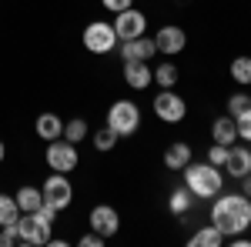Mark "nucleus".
<instances>
[{
	"mask_svg": "<svg viewBox=\"0 0 251 247\" xmlns=\"http://www.w3.org/2000/svg\"><path fill=\"white\" fill-rule=\"evenodd\" d=\"M211 227L221 230V237H238L251 227V197L245 194H221L211 207Z\"/></svg>",
	"mask_w": 251,
	"mask_h": 247,
	"instance_id": "nucleus-1",
	"label": "nucleus"
},
{
	"mask_svg": "<svg viewBox=\"0 0 251 247\" xmlns=\"http://www.w3.org/2000/svg\"><path fill=\"white\" fill-rule=\"evenodd\" d=\"M184 187H188V194H194V197H218L221 194V187H225V177H221V171L214 167V164H188L184 167Z\"/></svg>",
	"mask_w": 251,
	"mask_h": 247,
	"instance_id": "nucleus-2",
	"label": "nucleus"
},
{
	"mask_svg": "<svg viewBox=\"0 0 251 247\" xmlns=\"http://www.w3.org/2000/svg\"><path fill=\"white\" fill-rule=\"evenodd\" d=\"M107 127L117 137H131L141 127V111H137L134 100H114L111 111H107Z\"/></svg>",
	"mask_w": 251,
	"mask_h": 247,
	"instance_id": "nucleus-3",
	"label": "nucleus"
},
{
	"mask_svg": "<svg viewBox=\"0 0 251 247\" xmlns=\"http://www.w3.org/2000/svg\"><path fill=\"white\" fill-rule=\"evenodd\" d=\"M80 40H84V47H87L91 54H111L117 44H121L117 34H114V23H107V20H91V23L84 27Z\"/></svg>",
	"mask_w": 251,
	"mask_h": 247,
	"instance_id": "nucleus-4",
	"label": "nucleus"
},
{
	"mask_svg": "<svg viewBox=\"0 0 251 247\" xmlns=\"http://www.w3.org/2000/svg\"><path fill=\"white\" fill-rule=\"evenodd\" d=\"M47 167L50 171H57V174H71L74 167H77V147L71 144V140H64V137H57V140H50L47 144Z\"/></svg>",
	"mask_w": 251,
	"mask_h": 247,
	"instance_id": "nucleus-5",
	"label": "nucleus"
},
{
	"mask_svg": "<svg viewBox=\"0 0 251 247\" xmlns=\"http://www.w3.org/2000/svg\"><path fill=\"white\" fill-rule=\"evenodd\" d=\"M50 227L40 214H20L17 217V237L20 244H50Z\"/></svg>",
	"mask_w": 251,
	"mask_h": 247,
	"instance_id": "nucleus-6",
	"label": "nucleus"
},
{
	"mask_svg": "<svg viewBox=\"0 0 251 247\" xmlns=\"http://www.w3.org/2000/svg\"><path fill=\"white\" fill-rule=\"evenodd\" d=\"M154 114L164 120V124H177V120H184V114H188V104H184V97L174 94L171 87H161V94L154 97Z\"/></svg>",
	"mask_w": 251,
	"mask_h": 247,
	"instance_id": "nucleus-7",
	"label": "nucleus"
},
{
	"mask_svg": "<svg viewBox=\"0 0 251 247\" xmlns=\"http://www.w3.org/2000/svg\"><path fill=\"white\" fill-rule=\"evenodd\" d=\"M40 194H44V201H47V204H54L57 210H67V207H71V201H74V187H71L67 174H57V171L44 180Z\"/></svg>",
	"mask_w": 251,
	"mask_h": 247,
	"instance_id": "nucleus-8",
	"label": "nucleus"
},
{
	"mask_svg": "<svg viewBox=\"0 0 251 247\" xmlns=\"http://www.w3.org/2000/svg\"><path fill=\"white\" fill-rule=\"evenodd\" d=\"M144 30H148V17L141 14V10H121L114 17V34L117 40H134V37H144Z\"/></svg>",
	"mask_w": 251,
	"mask_h": 247,
	"instance_id": "nucleus-9",
	"label": "nucleus"
},
{
	"mask_svg": "<svg viewBox=\"0 0 251 247\" xmlns=\"http://www.w3.org/2000/svg\"><path fill=\"white\" fill-rule=\"evenodd\" d=\"M87 221H91V230L100 234L104 241H107V237H114L117 230H121V217H117V210L107 207V204H97V207L91 210V217H87Z\"/></svg>",
	"mask_w": 251,
	"mask_h": 247,
	"instance_id": "nucleus-10",
	"label": "nucleus"
},
{
	"mask_svg": "<svg viewBox=\"0 0 251 247\" xmlns=\"http://www.w3.org/2000/svg\"><path fill=\"white\" fill-rule=\"evenodd\" d=\"M154 47L161 50V54H168V57H174V54H181L184 47H188V34L177 27V23H168V27H161L154 37Z\"/></svg>",
	"mask_w": 251,
	"mask_h": 247,
	"instance_id": "nucleus-11",
	"label": "nucleus"
},
{
	"mask_svg": "<svg viewBox=\"0 0 251 247\" xmlns=\"http://www.w3.org/2000/svg\"><path fill=\"white\" fill-rule=\"evenodd\" d=\"M151 80H154V70L148 67V60H124V84L127 87L144 90Z\"/></svg>",
	"mask_w": 251,
	"mask_h": 247,
	"instance_id": "nucleus-12",
	"label": "nucleus"
},
{
	"mask_svg": "<svg viewBox=\"0 0 251 247\" xmlns=\"http://www.w3.org/2000/svg\"><path fill=\"white\" fill-rule=\"evenodd\" d=\"M157 54L151 37H134V40H121V60H151Z\"/></svg>",
	"mask_w": 251,
	"mask_h": 247,
	"instance_id": "nucleus-13",
	"label": "nucleus"
},
{
	"mask_svg": "<svg viewBox=\"0 0 251 247\" xmlns=\"http://www.w3.org/2000/svg\"><path fill=\"white\" fill-rule=\"evenodd\" d=\"M225 171L231 174V177H238V180H241L245 174H251V151L245 147V144H241V147H238V144H231V147H228Z\"/></svg>",
	"mask_w": 251,
	"mask_h": 247,
	"instance_id": "nucleus-14",
	"label": "nucleus"
},
{
	"mask_svg": "<svg viewBox=\"0 0 251 247\" xmlns=\"http://www.w3.org/2000/svg\"><path fill=\"white\" fill-rule=\"evenodd\" d=\"M164 164H168L171 171H184V167L191 164V144H188V140H174L171 147L164 151Z\"/></svg>",
	"mask_w": 251,
	"mask_h": 247,
	"instance_id": "nucleus-15",
	"label": "nucleus"
},
{
	"mask_svg": "<svg viewBox=\"0 0 251 247\" xmlns=\"http://www.w3.org/2000/svg\"><path fill=\"white\" fill-rule=\"evenodd\" d=\"M211 137H214V144H225V147H231L234 140H238V124H234V117H218L211 124Z\"/></svg>",
	"mask_w": 251,
	"mask_h": 247,
	"instance_id": "nucleus-16",
	"label": "nucleus"
},
{
	"mask_svg": "<svg viewBox=\"0 0 251 247\" xmlns=\"http://www.w3.org/2000/svg\"><path fill=\"white\" fill-rule=\"evenodd\" d=\"M34 131H37L40 140H47V144H50V140L64 137V120H60L57 114H40V117H37V127H34Z\"/></svg>",
	"mask_w": 251,
	"mask_h": 247,
	"instance_id": "nucleus-17",
	"label": "nucleus"
},
{
	"mask_svg": "<svg viewBox=\"0 0 251 247\" xmlns=\"http://www.w3.org/2000/svg\"><path fill=\"white\" fill-rule=\"evenodd\" d=\"M17 197V207H20V214H37L40 210V204H44V194H40V187H24L14 194Z\"/></svg>",
	"mask_w": 251,
	"mask_h": 247,
	"instance_id": "nucleus-18",
	"label": "nucleus"
},
{
	"mask_svg": "<svg viewBox=\"0 0 251 247\" xmlns=\"http://www.w3.org/2000/svg\"><path fill=\"white\" fill-rule=\"evenodd\" d=\"M20 207H17V197L14 194H0V227H10L17 224Z\"/></svg>",
	"mask_w": 251,
	"mask_h": 247,
	"instance_id": "nucleus-19",
	"label": "nucleus"
},
{
	"mask_svg": "<svg viewBox=\"0 0 251 247\" xmlns=\"http://www.w3.org/2000/svg\"><path fill=\"white\" fill-rule=\"evenodd\" d=\"M221 241H225V237H221V230L208 224V227H201L198 234H191V241H188V244H191V247H218Z\"/></svg>",
	"mask_w": 251,
	"mask_h": 247,
	"instance_id": "nucleus-20",
	"label": "nucleus"
},
{
	"mask_svg": "<svg viewBox=\"0 0 251 247\" xmlns=\"http://www.w3.org/2000/svg\"><path fill=\"white\" fill-rule=\"evenodd\" d=\"M231 80L241 84V87L251 84V57H234L231 60Z\"/></svg>",
	"mask_w": 251,
	"mask_h": 247,
	"instance_id": "nucleus-21",
	"label": "nucleus"
},
{
	"mask_svg": "<svg viewBox=\"0 0 251 247\" xmlns=\"http://www.w3.org/2000/svg\"><path fill=\"white\" fill-rule=\"evenodd\" d=\"M84 137H87V120H84V117H74V120H67V124H64V140L80 144Z\"/></svg>",
	"mask_w": 251,
	"mask_h": 247,
	"instance_id": "nucleus-22",
	"label": "nucleus"
},
{
	"mask_svg": "<svg viewBox=\"0 0 251 247\" xmlns=\"http://www.w3.org/2000/svg\"><path fill=\"white\" fill-rule=\"evenodd\" d=\"M177 67H174V64H157L154 67V84L157 87H174V84H177Z\"/></svg>",
	"mask_w": 251,
	"mask_h": 247,
	"instance_id": "nucleus-23",
	"label": "nucleus"
},
{
	"mask_svg": "<svg viewBox=\"0 0 251 247\" xmlns=\"http://www.w3.org/2000/svg\"><path fill=\"white\" fill-rule=\"evenodd\" d=\"M114 144H117V134L111 131V127H104V131L94 134V147L97 151H114Z\"/></svg>",
	"mask_w": 251,
	"mask_h": 247,
	"instance_id": "nucleus-24",
	"label": "nucleus"
},
{
	"mask_svg": "<svg viewBox=\"0 0 251 247\" xmlns=\"http://www.w3.org/2000/svg\"><path fill=\"white\" fill-rule=\"evenodd\" d=\"M248 107H251V97L248 94H231V97H228V114H231V117H238L241 111H248Z\"/></svg>",
	"mask_w": 251,
	"mask_h": 247,
	"instance_id": "nucleus-25",
	"label": "nucleus"
},
{
	"mask_svg": "<svg viewBox=\"0 0 251 247\" xmlns=\"http://www.w3.org/2000/svg\"><path fill=\"white\" fill-rule=\"evenodd\" d=\"M234 124H238V137L251 144V107H248V111H241V114L234 117Z\"/></svg>",
	"mask_w": 251,
	"mask_h": 247,
	"instance_id": "nucleus-26",
	"label": "nucleus"
},
{
	"mask_svg": "<svg viewBox=\"0 0 251 247\" xmlns=\"http://www.w3.org/2000/svg\"><path fill=\"white\" fill-rule=\"evenodd\" d=\"M188 204H191L188 187H181V190H174V194H171V210H174V214H184V210H188Z\"/></svg>",
	"mask_w": 251,
	"mask_h": 247,
	"instance_id": "nucleus-27",
	"label": "nucleus"
},
{
	"mask_svg": "<svg viewBox=\"0 0 251 247\" xmlns=\"http://www.w3.org/2000/svg\"><path fill=\"white\" fill-rule=\"evenodd\" d=\"M225 160H228V147H225V144H211V151H208V164L225 167Z\"/></svg>",
	"mask_w": 251,
	"mask_h": 247,
	"instance_id": "nucleus-28",
	"label": "nucleus"
},
{
	"mask_svg": "<svg viewBox=\"0 0 251 247\" xmlns=\"http://www.w3.org/2000/svg\"><path fill=\"white\" fill-rule=\"evenodd\" d=\"M14 244H20L17 224H10V227H0V247H14Z\"/></svg>",
	"mask_w": 251,
	"mask_h": 247,
	"instance_id": "nucleus-29",
	"label": "nucleus"
},
{
	"mask_svg": "<svg viewBox=\"0 0 251 247\" xmlns=\"http://www.w3.org/2000/svg\"><path fill=\"white\" fill-rule=\"evenodd\" d=\"M107 10H114V14H121V10H127V7H134V0H100Z\"/></svg>",
	"mask_w": 251,
	"mask_h": 247,
	"instance_id": "nucleus-30",
	"label": "nucleus"
},
{
	"mask_svg": "<svg viewBox=\"0 0 251 247\" xmlns=\"http://www.w3.org/2000/svg\"><path fill=\"white\" fill-rule=\"evenodd\" d=\"M80 244H84V247H100V244H104V237L91 230V234H84V237H80Z\"/></svg>",
	"mask_w": 251,
	"mask_h": 247,
	"instance_id": "nucleus-31",
	"label": "nucleus"
},
{
	"mask_svg": "<svg viewBox=\"0 0 251 247\" xmlns=\"http://www.w3.org/2000/svg\"><path fill=\"white\" fill-rule=\"evenodd\" d=\"M241 194H245V197H251V174H245V177H241Z\"/></svg>",
	"mask_w": 251,
	"mask_h": 247,
	"instance_id": "nucleus-32",
	"label": "nucleus"
},
{
	"mask_svg": "<svg viewBox=\"0 0 251 247\" xmlns=\"http://www.w3.org/2000/svg\"><path fill=\"white\" fill-rule=\"evenodd\" d=\"M3 157H7V147H3V140H0V164H3Z\"/></svg>",
	"mask_w": 251,
	"mask_h": 247,
	"instance_id": "nucleus-33",
	"label": "nucleus"
}]
</instances>
